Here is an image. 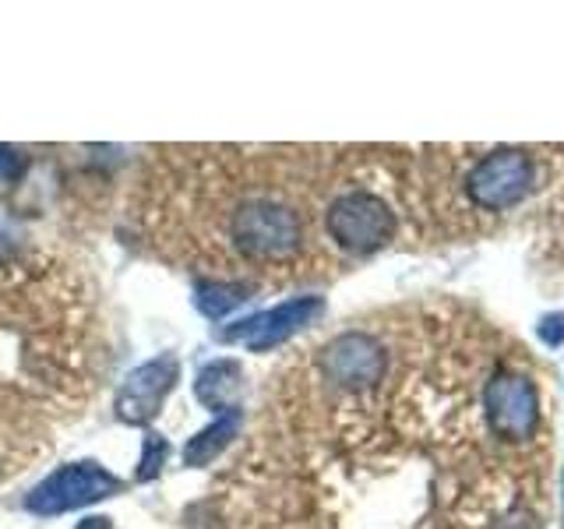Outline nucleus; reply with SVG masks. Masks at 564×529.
<instances>
[{
	"label": "nucleus",
	"instance_id": "obj_1",
	"mask_svg": "<svg viewBox=\"0 0 564 529\" xmlns=\"http://www.w3.org/2000/svg\"><path fill=\"white\" fill-rule=\"evenodd\" d=\"M106 364L85 272L40 240L0 234V484L53 452Z\"/></svg>",
	"mask_w": 564,
	"mask_h": 529
},
{
	"label": "nucleus",
	"instance_id": "obj_2",
	"mask_svg": "<svg viewBox=\"0 0 564 529\" xmlns=\"http://www.w3.org/2000/svg\"><path fill=\"white\" fill-rule=\"evenodd\" d=\"M395 229H399L395 208L388 205V198H381L375 187L349 184L332 194L325 234L339 251L375 255L384 244L395 240Z\"/></svg>",
	"mask_w": 564,
	"mask_h": 529
},
{
	"label": "nucleus",
	"instance_id": "obj_3",
	"mask_svg": "<svg viewBox=\"0 0 564 529\" xmlns=\"http://www.w3.org/2000/svg\"><path fill=\"white\" fill-rule=\"evenodd\" d=\"M533 184H536V166L522 149H494L466 176V191L473 205H480L487 212L519 205L533 191Z\"/></svg>",
	"mask_w": 564,
	"mask_h": 529
},
{
	"label": "nucleus",
	"instance_id": "obj_4",
	"mask_svg": "<svg viewBox=\"0 0 564 529\" xmlns=\"http://www.w3.org/2000/svg\"><path fill=\"white\" fill-rule=\"evenodd\" d=\"M484 413L494 434L511 438V441H525L536 434L540 423V396L536 385L522 378V375H494L484 388Z\"/></svg>",
	"mask_w": 564,
	"mask_h": 529
},
{
	"label": "nucleus",
	"instance_id": "obj_5",
	"mask_svg": "<svg viewBox=\"0 0 564 529\" xmlns=\"http://www.w3.org/2000/svg\"><path fill=\"white\" fill-rule=\"evenodd\" d=\"M110 487H117V484H113V476H106V473H96V469H67L61 476H53L50 487L40 490L43 498L35 501V508L61 511V508H70V505L93 501V498H99V494L110 490Z\"/></svg>",
	"mask_w": 564,
	"mask_h": 529
},
{
	"label": "nucleus",
	"instance_id": "obj_6",
	"mask_svg": "<svg viewBox=\"0 0 564 529\" xmlns=\"http://www.w3.org/2000/svg\"><path fill=\"white\" fill-rule=\"evenodd\" d=\"M536 332L546 346H561L564 343V314H546Z\"/></svg>",
	"mask_w": 564,
	"mask_h": 529
},
{
	"label": "nucleus",
	"instance_id": "obj_7",
	"mask_svg": "<svg viewBox=\"0 0 564 529\" xmlns=\"http://www.w3.org/2000/svg\"><path fill=\"white\" fill-rule=\"evenodd\" d=\"M561 516H564V476H561Z\"/></svg>",
	"mask_w": 564,
	"mask_h": 529
}]
</instances>
